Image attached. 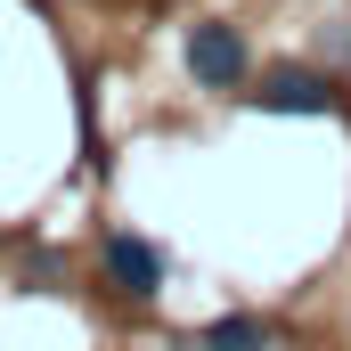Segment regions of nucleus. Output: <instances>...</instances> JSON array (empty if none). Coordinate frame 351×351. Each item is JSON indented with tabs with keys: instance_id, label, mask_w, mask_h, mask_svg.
<instances>
[{
	"instance_id": "obj_1",
	"label": "nucleus",
	"mask_w": 351,
	"mask_h": 351,
	"mask_svg": "<svg viewBox=\"0 0 351 351\" xmlns=\"http://www.w3.org/2000/svg\"><path fill=\"white\" fill-rule=\"evenodd\" d=\"M180 58H188V82L196 90H245V74H254V49H245V33L237 25H188V41H180Z\"/></svg>"
},
{
	"instance_id": "obj_2",
	"label": "nucleus",
	"mask_w": 351,
	"mask_h": 351,
	"mask_svg": "<svg viewBox=\"0 0 351 351\" xmlns=\"http://www.w3.org/2000/svg\"><path fill=\"white\" fill-rule=\"evenodd\" d=\"M98 262H106V286H114L123 302H156V294H164V278H172L164 245H147L139 229H114V237L98 245Z\"/></svg>"
},
{
	"instance_id": "obj_3",
	"label": "nucleus",
	"mask_w": 351,
	"mask_h": 351,
	"mask_svg": "<svg viewBox=\"0 0 351 351\" xmlns=\"http://www.w3.org/2000/svg\"><path fill=\"white\" fill-rule=\"evenodd\" d=\"M245 106L254 114H335L343 98H335L327 74H311V66H269L262 82L245 90Z\"/></svg>"
},
{
	"instance_id": "obj_4",
	"label": "nucleus",
	"mask_w": 351,
	"mask_h": 351,
	"mask_svg": "<svg viewBox=\"0 0 351 351\" xmlns=\"http://www.w3.org/2000/svg\"><path fill=\"white\" fill-rule=\"evenodd\" d=\"M278 335H269V319H254V311H221L204 335H196V351H269Z\"/></svg>"
},
{
	"instance_id": "obj_5",
	"label": "nucleus",
	"mask_w": 351,
	"mask_h": 351,
	"mask_svg": "<svg viewBox=\"0 0 351 351\" xmlns=\"http://www.w3.org/2000/svg\"><path fill=\"white\" fill-rule=\"evenodd\" d=\"M25 278H41V294H58V254H49V245L25 254Z\"/></svg>"
}]
</instances>
